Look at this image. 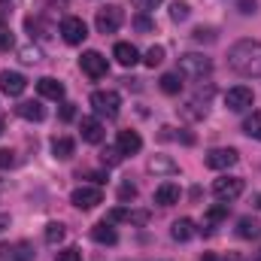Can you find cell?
I'll use <instances>...</instances> for the list:
<instances>
[{"instance_id":"cell-1","label":"cell","mask_w":261,"mask_h":261,"mask_svg":"<svg viewBox=\"0 0 261 261\" xmlns=\"http://www.w3.org/2000/svg\"><path fill=\"white\" fill-rule=\"evenodd\" d=\"M228 67L237 73V76H261V43L258 40H240L231 46L228 52Z\"/></svg>"},{"instance_id":"cell-2","label":"cell","mask_w":261,"mask_h":261,"mask_svg":"<svg viewBox=\"0 0 261 261\" xmlns=\"http://www.w3.org/2000/svg\"><path fill=\"white\" fill-rule=\"evenodd\" d=\"M176 73H179L182 79H203V76L213 73V61L203 58V55H197V52H189V55L179 58V70H176Z\"/></svg>"},{"instance_id":"cell-3","label":"cell","mask_w":261,"mask_h":261,"mask_svg":"<svg viewBox=\"0 0 261 261\" xmlns=\"http://www.w3.org/2000/svg\"><path fill=\"white\" fill-rule=\"evenodd\" d=\"M91 107L97 116H107V119H116L119 116V107H122V97L116 91H94L91 94Z\"/></svg>"},{"instance_id":"cell-4","label":"cell","mask_w":261,"mask_h":261,"mask_svg":"<svg viewBox=\"0 0 261 261\" xmlns=\"http://www.w3.org/2000/svg\"><path fill=\"white\" fill-rule=\"evenodd\" d=\"M70 203L76 210H94L97 203H103V192H100V186H79V189H73Z\"/></svg>"},{"instance_id":"cell-5","label":"cell","mask_w":261,"mask_h":261,"mask_svg":"<svg viewBox=\"0 0 261 261\" xmlns=\"http://www.w3.org/2000/svg\"><path fill=\"white\" fill-rule=\"evenodd\" d=\"M122 21H125V15H122V9L113 6V3H107L103 9H97V18H94V24H97L100 34H116V31L122 28Z\"/></svg>"},{"instance_id":"cell-6","label":"cell","mask_w":261,"mask_h":261,"mask_svg":"<svg viewBox=\"0 0 261 261\" xmlns=\"http://www.w3.org/2000/svg\"><path fill=\"white\" fill-rule=\"evenodd\" d=\"M255 103V94H252V88H246V85H234V88H228V94H225V107L231 110V113H243V110H249Z\"/></svg>"},{"instance_id":"cell-7","label":"cell","mask_w":261,"mask_h":261,"mask_svg":"<svg viewBox=\"0 0 261 261\" xmlns=\"http://www.w3.org/2000/svg\"><path fill=\"white\" fill-rule=\"evenodd\" d=\"M213 195L228 203V200H234V197L243 195V179H240V176H219V179L213 182Z\"/></svg>"},{"instance_id":"cell-8","label":"cell","mask_w":261,"mask_h":261,"mask_svg":"<svg viewBox=\"0 0 261 261\" xmlns=\"http://www.w3.org/2000/svg\"><path fill=\"white\" fill-rule=\"evenodd\" d=\"M0 261H34V246L28 240L0 243Z\"/></svg>"},{"instance_id":"cell-9","label":"cell","mask_w":261,"mask_h":261,"mask_svg":"<svg viewBox=\"0 0 261 261\" xmlns=\"http://www.w3.org/2000/svg\"><path fill=\"white\" fill-rule=\"evenodd\" d=\"M61 37H64V43H70V46H79V43L88 37V28H85L82 18L67 15L64 21H61Z\"/></svg>"},{"instance_id":"cell-10","label":"cell","mask_w":261,"mask_h":261,"mask_svg":"<svg viewBox=\"0 0 261 261\" xmlns=\"http://www.w3.org/2000/svg\"><path fill=\"white\" fill-rule=\"evenodd\" d=\"M79 67H82V73H85V76H91V79H100V76H107V58H103L100 52H94V49L82 52Z\"/></svg>"},{"instance_id":"cell-11","label":"cell","mask_w":261,"mask_h":261,"mask_svg":"<svg viewBox=\"0 0 261 261\" xmlns=\"http://www.w3.org/2000/svg\"><path fill=\"white\" fill-rule=\"evenodd\" d=\"M203 161L210 170H228L240 161V155H237V149H213V152H206Z\"/></svg>"},{"instance_id":"cell-12","label":"cell","mask_w":261,"mask_h":261,"mask_svg":"<svg viewBox=\"0 0 261 261\" xmlns=\"http://www.w3.org/2000/svg\"><path fill=\"white\" fill-rule=\"evenodd\" d=\"M107 222H125V225H149V213L146 210H125V206H116V210H110V216H107Z\"/></svg>"},{"instance_id":"cell-13","label":"cell","mask_w":261,"mask_h":261,"mask_svg":"<svg viewBox=\"0 0 261 261\" xmlns=\"http://www.w3.org/2000/svg\"><path fill=\"white\" fill-rule=\"evenodd\" d=\"M24 88H28V79L21 73H15V70H3L0 73V91L3 94L18 97V94H24Z\"/></svg>"},{"instance_id":"cell-14","label":"cell","mask_w":261,"mask_h":261,"mask_svg":"<svg viewBox=\"0 0 261 261\" xmlns=\"http://www.w3.org/2000/svg\"><path fill=\"white\" fill-rule=\"evenodd\" d=\"M91 237H94V243H100V246H116V243H119V234H116L113 222H107V219L91 228Z\"/></svg>"},{"instance_id":"cell-15","label":"cell","mask_w":261,"mask_h":261,"mask_svg":"<svg viewBox=\"0 0 261 261\" xmlns=\"http://www.w3.org/2000/svg\"><path fill=\"white\" fill-rule=\"evenodd\" d=\"M116 146H119V152H122V155H137V152L143 149V137H140L137 130H119Z\"/></svg>"},{"instance_id":"cell-16","label":"cell","mask_w":261,"mask_h":261,"mask_svg":"<svg viewBox=\"0 0 261 261\" xmlns=\"http://www.w3.org/2000/svg\"><path fill=\"white\" fill-rule=\"evenodd\" d=\"M79 130H82V140H85V143H100V140H103V125H100L94 116H82Z\"/></svg>"},{"instance_id":"cell-17","label":"cell","mask_w":261,"mask_h":261,"mask_svg":"<svg viewBox=\"0 0 261 261\" xmlns=\"http://www.w3.org/2000/svg\"><path fill=\"white\" fill-rule=\"evenodd\" d=\"M179 186L176 182H161L158 189H155V203H161V206H173V203H179Z\"/></svg>"},{"instance_id":"cell-18","label":"cell","mask_w":261,"mask_h":261,"mask_svg":"<svg viewBox=\"0 0 261 261\" xmlns=\"http://www.w3.org/2000/svg\"><path fill=\"white\" fill-rule=\"evenodd\" d=\"M37 91H40L43 97H49V100H61V97H64V85H61L58 79H52V76H43V79L37 82Z\"/></svg>"},{"instance_id":"cell-19","label":"cell","mask_w":261,"mask_h":261,"mask_svg":"<svg viewBox=\"0 0 261 261\" xmlns=\"http://www.w3.org/2000/svg\"><path fill=\"white\" fill-rule=\"evenodd\" d=\"M15 113H18L21 119H28V122H43V119H46V110H43L40 100H24V103L15 107Z\"/></svg>"},{"instance_id":"cell-20","label":"cell","mask_w":261,"mask_h":261,"mask_svg":"<svg viewBox=\"0 0 261 261\" xmlns=\"http://www.w3.org/2000/svg\"><path fill=\"white\" fill-rule=\"evenodd\" d=\"M113 55H116V61L122 67H134L140 61V52H137V46H130V43H116Z\"/></svg>"},{"instance_id":"cell-21","label":"cell","mask_w":261,"mask_h":261,"mask_svg":"<svg viewBox=\"0 0 261 261\" xmlns=\"http://www.w3.org/2000/svg\"><path fill=\"white\" fill-rule=\"evenodd\" d=\"M73 152H76V143H73L70 137H55V140H52V155H55L58 161L73 158Z\"/></svg>"},{"instance_id":"cell-22","label":"cell","mask_w":261,"mask_h":261,"mask_svg":"<svg viewBox=\"0 0 261 261\" xmlns=\"http://www.w3.org/2000/svg\"><path fill=\"white\" fill-rule=\"evenodd\" d=\"M170 234H173V240L186 243V240H192V237H195V222H192V219H176Z\"/></svg>"},{"instance_id":"cell-23","label":"cell","mask_w":261,"mask_h":261,"mask_svg":"<svg viewBox=\"0 0 261 261\" xmlns=\"http://www.w3.org/2000/svg\"><path fill=\"white\" fill-rule=\"evenodd\" d=\"M237 234H240L243 240H255V237L261 234V225L252 219V216H243V219L237 222Z\"/></svg>"},{"instance_id":"cell-24","label":"cell","mask_w":261,"mask_h":261,"mask_svg":"<svg viewBox=\"0 0 261 261\" xmlns=\"http://www.w3.org/2000/svg\"><path fill=\"white\" fill-rule=\"evenodd\" d=\"M149 170H152V173H164V176H173L179 167H176L170 158H161V155H155V158L149 161Z\"/></svg>"},{"instance_id":"cell-25","label":"cell","mask_w":261,"mask_h":261,"mask_svg":"<svg viewBox=\"0 0 261 261\" xmlns=\"http://www.w3.org/2000/svg\"><path fill=\"white\" fill-rule=\"evenodd\" d=\"M161 91L164 94H179L182 91V76L179 73H164L161 76Z\"/></svg>"},{"instance_id":"cell-26","label":"cell","mask_w":261,"mask_h":261,"mask_svg":"<svg viewBox=\"0 0 261 261\" xmlns=\"http://www.w3.org/2000/svg\"><path fill=\"white\" fill-rule=\"evenodd\" d=\"M64 225H61V222H49V225H46V243H49V246H58V243H61V240H64Z\"/></svg>"},{"instance_id":"cell-27","label":"cell","mask_w":261,"mask_h":261,"mask_svg":"<svg viewBox=\"0 0 261 261\" xmlns=\"http://www.w3.org/2000/svg\"><path fill=\"white\" fill-rule=\"evenodd\" d=\"M243 134L252 137V140H261V113L246 116V122H243Z\"/></svg>"},{"instance_id":"cell-28","label":"cell","mask_w":261,"mask_h":261,"mask_svg":"<svg viewBox=\"0 0 261 261\" xmlns=\"http://www.w3.org/2000/svg\"><path fill=\"white\" fill-rule=\"evenodd\" d=\"M122 158H125V155L119 152V146H107V149L100 152V161H103L107 167H116V164H119Z\"/></svg>"},{"instance_id":"cell-29","label":"cell","mask_w":261,"mask_h":261,"mask_svg":"<svg viewBox=\"0 0 261 261\" xmlns=\"http://www.w3.org/2000/svg\"><path fill=\"white\" fill-rule=\"evenodd\" d=\"M182 116H189V119H203L206 116V107H200V100H189L186 107H182Z\"/></svg>"},{"instance_id":"cell-30","label":"cell","mask_w":261,"mask_h":261,"mask_svg":"<svg viewBox=\"0 0 261 261\" xmlns=\"http://www.w3.org/2000/svg\"><path fill=\"white\" fill-rule=\"evenodd\" d=\"M161 61H164V49H161V46H152V49L146 52V58H143L146 67H158Z\"/></svg>"},{"instance_id":"cell-31","label":"cell","mask_w":261,"mask_h":261,"mask_svg":"<svg viewBox=\"0 0 261 261\" xmlns=\"http://www.w3.org/2000/svg\"><path fill=\"white\" fill-rule=\"evenodd\" d=\"M18 58H21V64H37L43 55H40V49H37V46H24V49L18 52Z\"/></svg>"},{"instance_id":"cell-32","label":"cell","mask_w":261,"mask_h":261,"mask_svg":"<svg viewBox=\"0 0 261 261\" xmlns=\"http://www.w3.org/2000/svg\"><path fill=\"white\" fill-rule=\"evenodd\" d=\"M225 216H228V203H219V206H210V210H206V222H210V225L222 222Z\"/></svg>"},{"instance_id":"cell-33","label":"cell","mask_w":261,"mask_h":261,"mask_svg":"<svg viewBox=\"0 0 261 261\" xmlns=\"http://www.w3.org/2000/svg\"><path fill=\"white\" fill-rule=\"evenodd\" d=\"M170 18H173V21H186V18H189V6L176 0V3L170 6Z\"/></svg>"},{"instance_id":"cell-34","label":"cell","mask_w":261,"mask_h":261,"mask_svg":"<svg viewBox=\"0 0 261 261\" xmlns=\"http://www.w3.org/2000/svg\"><path fill=\"white\" fill-rule=\"evenodd\" d=\"M6 167H15V152L12 149H0V170Z\"/></svg>"},{"instance_id":"cell-35","label":"cell","mask_w":261,"mask_h":261,"mask_svg":"<svg viewBox=\"0 0 261 261\" xmlns=\"http://www.w3.org/2000/svg\"><path fill=\"white\" fill-rule=\"evenodd\" d=\"M134 197H137V186L122 182V186H119V200H134Z\"/></svg>"},{"instance_id":"cell-36","label":"cell","mask_w":261,"mask_h":261,"mask_svg":"<svg viewBox=\"0 0 261 261\" xmlns=\"http://www.w3.org/2000/svg\"><path fill=\"white\" fill-rule=\"evenodd\" d=\"M12 49V34L6 28H0V52H9Z\"/></svg>"},{"instance_id":"cell-37","label":"cell","mask_w":261,"mask_h":261,"mask_svg":"<svg viewBox=\"0 0 261 261\" xmlns=\"http://www.w3.org/2000/svg\"><path fill=\"white\" fill-rule=\"evenodd\" d=\"M137 9H143V12H149V9H155V6H161L164 0H130Z\"/></svg>"},{"instance_id":"cell-38","label":"cell","mask_w":261,"mask_h":261,"mask_svg":"<svg viewBox=\"0 0 261 261\" xmlns=\"http://www.w3.org/2000/svg\"><path fill=\"white\" fill-rule=\"evenodd\" d=\"M55 261H82V252L79 249H64V252H58Z\"/></svg>"},{"instance_id":"cell-39","label":"cell","mask_w":261,"mask_h":261,"mask_svg":"<svg viewBox=\"0 0 261 261\" xmlns=\"http://www.w3.org/2000/svg\"><path fill=\"white\" fill-rule=\"evenodd\" d=\"M195 40H197V43H203V40H206V43H213L216 37H213V31H210V28H197V31H195Z\"/></svg>"},{"instance_id":"cell-40","label":"cell","mask_w":261,"mask_h":261,"mask_svg":"<svg viewBox=\"0 0 261 261\" xmlns=\"http://www.w3.org/2000/svg\"><path fill=\"white\" fill-rule=\"evenodd\" d=\"M134 24H137V31H143V34H149V31H152V28H155V24H152V21H149V18H146V15H140V18H137V21H134Z\"/></svg>"},{"instance_id":"cell-41","label":"cell","mask_w":261,"mask_h":261,"mask_svg":"<svg viewBox=\"0 0 261 261\" xmlns=\"http://www.w3.org/2000/svg\"><path fill=\"white\" fill-rule=\"evenodd\" d=\"M76 116V107L73 103H61V122H70Z\"/></svg>"},{"instance_id":"cell-42","label":"cell","mask_w":261,"mask_h":261,"mask_svg":"<svg viewBox=\"0 0 261 261\" xmlns=\"http://www.w3.org/2000/svg\"><path fill=\"white\" fill-rule=\"evenodd\" d=\"M240 12H243V15L255 12V0H240Z\"/></svg>"},{"instance_id":"cell-43","label":"cell","mask_w":261,"mask_h":261,"mask_svg":"<svg viewBox=\"0 0 261 261\" xmlns=\"http://www.w3.org/2000/svg\"><path fill=\"white\" fill-rule=\"evenodd\" d=\"M9 222H12V219H9V213H0V231H6V228H9Z\"/></svg>"},{"instance_id":"cell-44","label":"cell","mask_w":261,"mask_h":261,"mask_svg":"<svg viewBox=\"0 0 261 261\" xmlns=\"http://www.w3.org/2000/svg\"><path fill=\"white\" fill-rule=\"evenodd\" d=\"M252 206H255V210H261V195H255V197H252Z\"/></svg>"},{"instance_id":"cell-45","label":"cell","mask_w":261,"mask_h":261,"mask_svg":"<svg viewBox=\"0 0 261 261\" xmlns=\"http://www.w3.org/2000/svg\"><path fill=\"white\" fill-rule=\"evenodd\" d=\"M203 261H222V258H216V255H203Z\"/></svg>"},{"instance_id":"cell-46","label":"cell","mask_w":261,"mask_h":261,"mask_svg":"<svg viewBox=\"0 0 261 261\" xmlns=\"http://www.w3.org/2000/svg\"><path fill=\"white\" fill-rule=\"evenodd\" d=\"M255 261H261V249H258V255H255Z\"/></svg>"},{"instance_id":"cell-47","label":"cell","mask_w":261,"mask_h":261,"mask_svg":"<svg viewBox=\"0 0 261 261\" xmlns=\"http://www.w3.org/2000/svg\"><path fill=\"white\" fill-rule=\"evenodd\" d=\"M0 137H3V122H0Z\"/></svg>"}]
</instances>
